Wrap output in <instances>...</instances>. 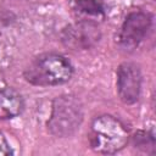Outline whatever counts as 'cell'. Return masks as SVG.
Returning <instances> with one entry per match:
<instances>
[{
    "mask_svg": "<svg viewBox=\"0 0 156 156\" xmlns=\"http://www.w3.org/2000/svg\"><path fill=\"white\" fill-rule=\"evenodd\" d=\"M73 67L62 55L46 52L34 57L24 68V79L37 87L61 85L71 79Z\"/></svg>",
    "mask_w": 156,
    "mask_h": 156,
    "instance_id": "cell-1",
    "label": "cell"
},
{
    "mask_svg": "<svg viewBox=\"0 0 156 156\" xmlns=\"http://www.w3.org/2000/svg\"><path fill=\"white\" fill-rule=\"evenodd\" d=\"M129 141V133L124 124L111 115L96 117L89 130L90 147L99 154H116Z\"/></svg>",
    "mask_w": 156,
    "mask_h": 156,
    "instance_id": "cell-2",
    "label": "cell"
},
{
    "mask_svg": "<svg viewBox=\"0 0 156 156\" xmlns=\"http://www.w3.org/2000/svg\"><path fill=\"white\" fill-rule=\"evenodd\" d=\"M83 122L82 102L73 95H60L55 98L51 113L48 119L49 132L57 138L73 135Z\"/></svg>",
    "mask_w": 156,
    "mask_h": 156,
    "instance_id": "cell-3",
    "label": "cell"
},
{
    "mask_svg": "<svg viewBox=\"0 0 156 156\" xmlns=\"http://www.w3.org/2000/svg\"><path fill=\"white\" fill-rule=\"evenodd\" d=\"M152 16L144 11H132L124 18L117 35L118 45L126 51H132L139 46L151 28Z\"/></svg>",
    "mask_w": 156,
    "mask_h": 156,
    "instance_id": "cell-4",
    "label": "cell"
},
{
    "mask_svg": "<svg viewBox=\"0 0 156 156\" xmlns=\"http://www.w3.org/2000/svg\"><path fill=\"white\" fill-rule=\"evenodd\" d=\"M101 38L98 23L79 20L67 26L61 33L62 43L72 50H84L94 46Z\"/></svg>",
    "mask_w": 156,
    "mask_h": 156,
    "instance_id": "cell-5",
    "label": "cell"
},
{
    "mask_svg": "<svg viewBox=\"0 0 156 156\" xmlns=\"http://www.w3.org/2000/svg\"><path fill=\"white\" fill-rule=\"evenodd\" d=\"M141 72L136 63L123 62L117 68V93L122 102L133 105L139 100Z\"/></svg>",
    "mask_w": 156,
    "mask_h": 156,
    "instance_id": "cell-6",
    "label": "cell"
},
{
    "mask_svg": "<svg viewBox=\"0 0 156 156\" xmlns=\"http://www.w3.org/2000/svg\"><path fill=\"white\" fill-rule=\"evenodd\" d=\"M24 108V101L22 95L12 89L5 88L0 90V119L13 118Z\"/></svg>",
    "mask_w": 156,
    "mask_h": 156,
    "instance_id": "cell-7",
    "label": "cell"
},
{
    "mask_svg": "<svg viewBox=\"0 0 156 156\" xmlns=\"http://www.w3.org/2000/svg\"><path fill=\"white\" fill-rule=\"evenodd\" d=\"M76 12L80 16L83 21L95 22L96 20L102 17V7L99 2L94 0H77L76 2Z\"/></svg>",
    "mask_w": 156,
    "mask_h": 156,
    "instance_id": "cell-8",
    "label": "cell"
},
{
    "mask_svg": "<svg viewBox=\"0 0 156 156\" xmlns=\"http://www.w3.org/2000/svg\"><path fill=\"white\" fill-rule=\"evenodd\" d=\"M133 146L143 152L154 154L155 149V136L150 132H138L133 136Z\"/></svg>",
    "mask_w": 156,
    "mask_h": 156,
    "instance_id": "cell-9",
    "label": "cell"
},
{
    "mask_svg": "<svg viewBox=\"0 0 156 156\" xmlns=\"http://www.w3.org/2000/svg\"><path fill=\"white\" fill-rule=\"evenodd\" d=\"M13 151L9 144V141L6 140L5 135L0 132V155L1 156H7V155H12Z\"/></svg>",
    "mask_w": 156,
    "mask_h": 156,
    "instance_id": "cell-10",
    "label": "cell"
}]
</instances>
